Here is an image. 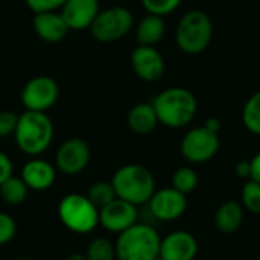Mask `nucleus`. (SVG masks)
Returning <instances> with one entry per match:
<instances>
[{"instance_id": "nucleus-1", "label": "nucleus", "mask_w": 260, "mask_h": 260, "mask_svg": "<svg viewBox=\"0 0 260 260\" xmlns=\"http://www.w3.org/2000/svg\"><path fill=\"white\" fill-rule=\"evenodd\" d=\"M158 123L168 128H184L197 116L198 102L192 91L183 87H171L160 91L152 101Z\"/></svg>"}, {"instance_id": "nucleus-2", "label": "nucleus", "mask_w": 260, "mask_h": 260, "mask_svg": "<svg viewBox=\"0 0 260 260\" xmlns=\"http://www.w3.org/2000/svg\"><path fill=\"white\" fill-rule=\"evenodd\" d=\"M53 134V123L46 113L26 110L18 116L14 139L23 154L29 157H38L49 149Z\"/></svg>"}, {"instance_id": "nucleus-3", "label": "nucleus", "mask_w": 260, "mask_h": 260, "mask_svg": "<svg viewBox=\"0 0 260 260\" xmlns=\"http://www.w3.org/2000/svg\"><path fill=\"white\" fill-rule=\"evenodd\" d=\"M116 197L134 206L148 204L155 189V178L152 172L143 165L129 163L120 166L111 177Z\"/></svg>"}, {"instance_id": "nucleus-4", "label": "nucleus", "mask_w": 260, "mask_h": 260, "mask_svg": "<svg viewBox=\"0 0 260 260\" xmlns=\"http://www.w3.org/2000/svg\"><path fill=\"white\" fill-rule=\"evenodd\" d=\"M158 232L149 225L137 222L128 230L119 233L114 247L117 260H158L160 259Z\"/></svg>"}, {"instance_id": "nucleus-5", "label": "nucleus", "mask_w": 260, "mask_h": 260, "mask_svg": "<svg viewBox=\"0 0 260 260\" xmlns=\"http://www.w3.org/2000/svg\"><path fill=\"white\" fill-rule=\"evenodd\" d=\"M213 23L207 12L192 9L186 12L175 29V43L178 49L187 55L203 53L212 41Z\"/></svg>"}, {"instance_id": "nucleus-6", "label": "nucleus", "mask_w": 260, "mask_h": 260, "mask_svg": "<svg viewBox=\"0 0 260 260\" xmlns=\"http://www.w3.org/2000/svg\"><path fill=\"white\" fill-rule=\"evenodd\" d=\"M61 224L76 235H88L99 225V209L82 193H69L58 204Z\"/></svg>"}, {"instance_id": "nucleus-7", "label": "nucleus", "mask_w": 260, "mask_h": 260, "mask_svg": "<svg viewBox=\"0 0 260 260\" xmlns=\"http://www.w3.org/2000/svg\"><path fill=\"white\" fill-rule=\"evenodd\" d=\"M134 17L128 8L111 6L99 11L98 17L90 26L94 40L101 43H114L123 38L133 27Z\"/></svg>"}, {"instance_id": "nucleus-8", "label": "nucleus", "mask_w": 260, "mask_h": 260, "mask_svg": "<svg viewBox=\"0 0 260 260\" xmlns=\"http://www.w3.org/2000/svg\"><path fill=\"white\" fill-rule=\"evenodd\" d=\"M219 149L218 134L209 131L206 126H197L189 129L180 143L181 155L186 161L201 165L210 161Z\"/></svg>"}, {"instance_id": "nucleus-9", "label": "nucleus", "mask_w": 260, "mask_h": 260, "mask_svg": "<svg viewBox=\"0 0 260 260\" xmlns=\"http://www.w3.org/2000/svg\"><path fill=\"white\" fill-rule=\"evenodd\" d=\"M59 96V87L50 76L40 75L29 79L21 90V104L29 111H43L55 105Z\"/></svg>"}, {"instance_id": "nucleus-10", "label": "nucleus", "mask_w": 260, "mask_h": 260, "mask_svg": "<svg viewBox=\"0 0 260 260\" xmlns=\"http://www.w3.org/2000/svg\"><path fill=\"white\" fill-rule=\"evenodd\" d=\"M91 151L84 139L72 137L61 143L55 154V168L64 175H78L88 166Z\"/></svg>"}, {"instance_id": "nucleus-11", "label": "nucleus", "mask_w": 260, "mask_h": 260, "mask_svg": "<svg viewBox=\"0 0 260 260\" xmlns=\"http://www.w3.org/2000/svg\"><path fill=\"white\" fill-rule=\"evenodd\" d=\"M151 215L161 222H172L181 218L187 209V195L178 192L177 189L163 187L154 192L149 203Z\"/></svg>"}, {"instance_id": "nucleus-12", "label": "nucleus", "mask_w": 260, "mask_h": 260, "mask_svg": "<svg viewBox=\"0 0 260 260\" xmlns=\"http://www.w3.org/2000/svg\"><path fill=\"white\" fill-rule=\"evenodd\" d=\"M139 222L137 206L120 198L113 200L110 204L99 209V225L110 233H122Z\"/></svg>"}, {"instance_id": "nucleus-13", "label": "nucleus", "mask_w": 260, "mask_h": 260, "mask_svg": "<svg viewBox=\"0 0 260 260\" xmlns=\"http://www.w3.org/2000/svg\"><path fill=\"white\" fill-rule=\"evenodd\" d=\"M131 67L134 73L146 81L155 82L165 73V59L154 46H137L131 53Z\"/></svg>"}, {"instance_id": "nucleus-14", "label": "nucleus", "mask_w": 260, "mask_h": 260, "mask_svg": "<svg viewBox=\"0 0 260 260\" xmlns=\"http://www.w3.org/2000/svg\"><path fill=\"white\" fill-rule=\"evenodd\" d=\"M198 254V242L195 236L184 230H177L160 242V260H193Z\"/></svg>"}, {"instance_id": "nucleus-15", "label": "nucleus", "mask_w": 260, "mask_h": 260, "mask_svg": "<svg viewBox=\"0 0 260 260\" xmlns=\"http://www.w3.org/2000/svg\"><path fill=\"white\" fill-rule=\"evenodd\" d=\"M99 11L98 0H66L59 14L70 30H84L90 29Z\"/></svg>"}, {"instance_id": "nucleus-16", "label": "nucleus", "mask_w": 260, "mask_h": 260, "mask_svg": "<svg viewBox=\"0 0 260 260\" xmlns=\"http://www.w3.org/2000/svg\"><path fill=\"white\" fill-rule=\"evenodd\" d=\"M21 180L29 190L44 192L49 190L56 180V168L47 160L32 157L21 168Z\"/></svg>"}, {"instance_id": "nucleus-17", "label": "nucleus", "mask_w": 260, "mask_h": 260, "mask_svg": "<svg viewBox=\"0 0 260 260\" xmlns=\"http://www.w3.org/2000/svg\"><path fill=\"white\" fill-rule=\"evenodd\" d=\"M34 30L46 43H59L66 38L70 30L62 18V15L56 11L38 12L34 17Z\"/></svg>"}, {"instance_id": "nucleus-18", "label": "nucleus", "mask_w": 260, "mask_h": 260, "mask_svg": "<svg viewBox=\"0 0 260 260\" xmlns=\"http://www.w3.org/2000/svg\"><path fill=\"white\" fill-rule=\"evenodd\" d=\"M126 122H128L129 129L134 134L146 136V134L152 133L157 128V125H158V117H157V113L154 110L152 102L151 104L149 102L136 104L129 110Z\"/></svg>"}, {"instance_id": "nucleus-19", "label": "nucleus", "mask_w": 260, "mask_h": 260, "mask_svg": "<svg viewBox=\"0 0 260 260\" xmlns=\"http://www.w3.org/2000/svg\"><path fill=\"white\" fill-rule=\"evenodd\" d=\"M244 222V207L238 201H224L215 213V225L224 235L236 233Z\"/></svg>"}, {"instance_id": "nucleus-20", "label": "nucleus", "mask_w": 260, "mask_h": 260, "mask_svg": "<svg viewBox=\"0 0 260 260\" xmlns=\"http://www.w3.org/2000/svg\"><path fill=\"white\" fill-rule=\"evenodd\" d=\"M165 32H166L165 18L160 15L148 14L137 24V29H136L137 43L140 46H155L158 41H161V38L165 37Z\"/></svg>"}, {"instance_id": "nucleus-21", "label": "nucleus", "mask_w": 260, "mask_h": 260, "mask_svg": "<svg viewBox=\"0 0 260 260\" xmlns=\"http://www.w3.org/2000/svg\"><path fill=\"white\" fill-rule=\"evenodd\" d=\"M27 186L21 180V177L11 175L2 186H0V198L8 206H20L27 198Z\"/></svg>"}, {"instance_id": "nucleus-22", "label": "nucleus", "mask_w": 260, "mask_h": 260, "mask_svg": "<svg viewBox=\"0 0 260 260\" xmlns=\"http://www.w3.org/2000/svg\"><path fill=\"white\" fill-rule=\"evenodd\" d=\"M242 122L250 133L260 136V90L245 102L242 110Z\"/></svg>"}, {"instance_id": "nucleus-23", "label": "nucleus", "mask_w": 260, "mask_h": 260, "mask_svg": "<svg viewBox=\"0 0 260 260\" xmlns=\"http://www.w3.org/2000/svg\"><path fill=\"white\" fill-rule=\"evenodd\" d=\"M198 181H200L198 174L195 172V169H192L189 166L178 168L172 174V187L184 195L192 193L198 187Z\"/></svg>"}, {"instance_id": "nucleus-24", "label": "nucleus", "mask_w": 260, "mask_h": 260, "mask_svg": "<svg viewBox=\"0 0 260 260\" xmlns=\"http://www.w3.org/2000/svg\"><path fill=\"white\" fill-rule=\"evenodd\" d=\"M87 260H116V247L108 238H94L87 250H85Z\"/></svg>"}, {"instance_id": "nucleus-25", "label": "nucleus", "mask_w": 260, "mask_h": 260, "mask_svg": "<svg viewBox=\"0 0 260 260\" xmlns=\"http://www.w3.org/2000/svg\"><path fill=\"white\" fill-rule=\"evenodd\" d=\"M87 197L88 200L98 207V209H102L104 206L110 204L113 200H116V192H114V187L111 184V181H96L93 183L90 187H88V192H87Z\"/></svg>"}, {"instance_id": "nucleus-26", "label": "nucleus", "mask_w": 260, "mask_h": 260, "mask_svg": "<svg viewBox=\"0 0 260 260\" xmlns=\"http://www.w3.org/2000/svg\"><path fill=\"white\" fill-rule=\"evenodd\" d=\"M242 207L253 215H260V183L247 180L241 193Z\"/></svg>"}, {"instance_id": "nucleus-27", "label": "nucleus", "mask_w": 260, "mask_h": 260, "mask_svg": "<svg viewBox=\"0 0 260 260\" xmlns=\"http://www.w3.org/2000/svg\"><path fill=\"white\" fill-rule=\"evenodd\" d=\"M140 2L148 14L166 17L174 11H177L183 0H140Z\"/></svg>"}, {"instance_id": "nucleus-28", "label": "nucleus", "mask_w": 260, "mask_h": 260, "mask_svg": "<svg viewBox=\"0 0 260 260\" xmlns=\"http://www.w3.org/2000/svg\"><path fill=\"white\" fill-rule=\"evenodd\" d=\"M17 235V222L15 219L8 215L0 212V247L9 244Z\"/></svg>"}, {"instance_id": "nucleus-29", "label": "nucleus", "mask_w": 260, "mask_h": 260, "mask_svg": "<svg viewBox=\"0 0 260 260\" xmlns=\"http://www.w3.org/2000/svg\"><path fill=\"white\" fill-rule=\"evenodd\" d=\"M18 116L12 111L2 110L0 111V139L14 136L15 128H17Z\"/></svg>"}, {"instance_id": "nucleus-30", "label": "nucleus", "mask_w": 260, "mask_h": 260, "mask_svg": "<svg viewBox=\"0 0 260 260\" xmlns=\"http://www.w3.org/2000/svg\"><path fill=\"white\" fill-rule=\"evenodd\" d=\"M24 2L27 8L34 11L35 14L61 9V6L66 3V0H24Z\"/></svg>"}, {"instance_id": "nucleus-31", "label": "nucleus", "mask_w": 260, "mask_h": 260, "mask_svg": "<svg viewBox=\"0 0 260 260\" xmlns=\"http://www.w3.org/2000/svg\"><path fill=\"white\" fill-rule=\"evenodd\" d=\"M12 172H14V165L11 158L3 151H0V186L12 175Z\"/></svg>"}, {"instance_id": "nucleus-32", "label": "nucleus", "mask_w": 260, "mask_h": 260, "mask_svg": "<svg viewBox=\"0 0 260 260\" xmlns=\"http://www.w3.org/2000/svg\"><path fill=\"white\" fill-rule=\"evenodd\" d=\"M235 174H236V177H239V178H242L245 181L250 180L251 178V163H250V160L238 161L236 166H235Z\"/></svg>"}, {"instance_id": "nucleus-33", "label": "nucleus", "mask_w": 260, "mask_h": 260, "mask_svg": "<svg viewBox=\"0 0 260 260\" xmlns=\"http://www.w3.org/2000/svg\"><path fill=\"white\" fill-rule=\"evenodd\" d=\"M250 163H251V178L250 180H254V181L260 183V152H257L250 160Z\"/></svg>"}, {"instance_id": "nucleus-34", "label": "nucleus", "mask_w": 260, "mask_h": 260, "mask_svg": "<svg viewBox=\"0 0 260 260\" xmlns=\"http://www.w3.org/2000/svg\"><path fill=\"white\" fill-rule=\"evenodd\" d=\"M203 126H206L209 131H212V133L218 134V133L221 131V128H222V123H221V120H219L218 117H209Z\"/></svg>"}, {"instance_id": "nucleus-35", "label": "nucleus", "mask_w": 260, "mask_h": 260, "mask_svg": "<svg viewBox=\"0 0 260 260\" xmlns=\"http://www.w3.org/2000/svg\"><path fill=\"white\" fill-rule=\"evenodd\" d=\"M62 260H87L85 254H81V253H73V254H69L67 257H64Z\"/></svg>"}, {"instance_id": "nucleus-36", "label": "nucleus", "mask_w": 260, "mask_h": 260, "mask_svg": "<svg viewBox=\"0 0 260 260\" xmlns=\"http://www.w3.org/2000/svg\"><path fill=\"white\" fill-rule=\"evenodd\" d=\"M15 260H32V259H26V257H23V259H15Z\"/></svg>"}]
</instances>
